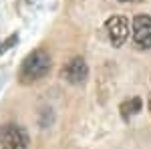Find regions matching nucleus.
<instances>
[{
  "label": "nucleus",
  "instance_id": "nucleus-5",
  "mask_svg": "<svg viewBox=\"0 0 151 149\" xmlns=\"http://www.w3.org/2000/svg\"><path fill=\"white\" fill-rule=\"evenodd\" d=\"M133 42L143 50L151 48V16L149 14H137L133 18Z\"/></svg>",
  "mask_w": 151,
  "mask_h": 149
},
{
  "label": "nucleus",
  "instance_id": "nucleus-2",
  "mask_svg": "<svg viewBox=\"0 0 151 149\" xmlns=\"http://www.w3.org/2000/svg\"><path fill=\"white\" fill-rule=\"evenodd\" d=\"M60 77H63L65 83H69V85L81 87V85H85L87 79H89V67H87V63H85L81 57H75V58H70V60H67V63L63 65Z\"/></svg>",
  "mask_w": 151,
  "mask_h": 149
},
{
  "label": "nucleus",
  "instance_id": "nucleus-10",
  "mask_svg": "<svg viewBox=\"0 0 151 149\" xmlns=\"http://www.w3.org/2000/svg\"><path fill=\"white\" fill-rule=\"evenodd\" d=\"M119 2H131V0H119Z\"/></svg>",
  "mask_w": 151,
  "mask_h": 149
},
{
  "label": "nucleus",
  "instance_id": "nucleus-8",
  "mask_svg": "<svg viewBox=\"0 0 151 149\" xmlns=\"http://www.w3.org/2000/svg\"><path fill=\"white\" fill-rule=\"evenodd\" d=\"M26 2H28V4H35V2H36V0H26Z\"/></svg>",
  "mask_w": 151,
  "mask_h": 149
},
{
  "label": "nucleus",
  "instance_id": "nucleus-4",
  "mask_svg": "<svg viewBox=\"0 0 151 149\" xmlns=\"http://www.w3.org/2000/svg\"><path fill=\"white\" fill-rule=\"evenodd\" d=\"M0 147L2 149H26L28 147L26 131L16 125L0 127Z\"/></svg>",
  "mask_w": 151,
  "mask_h": 149
},
{
  "label": "nucleus",
  "instance_id": "nucleus-3",
  "mask_svg": "<svg viewBox=\"0 0 151 149\" xmlns=\"http://www.w3.org/2000/svg\"><path fill=\"white\" fill-rule=\"evenodd\" d=\"M107 32H109V40L115 48H121V46L127 42L129 38V22L123 14H113L107 22Z\"/></svg>",
  "mask_w": 151,
  "mask_h": 149
},
{
  "label": "nucleus",
  "instance_id": "nucleus-6",
  "mask_svg": "<svg viewBox=\"0 0 151 149\" xmlns=\"http://www.w3.org/2000/svg\"><path fill=\"white\" fill-rule=\"evenodd\" d=\"M141 107H143V101H141L139 97H129V99H125V101L121 103L119 113H121V117H123L125 121H129L133 115H137L141 111Z\"/></svg>",
  "mask_w": 151,
  "mask_h": 149
},
{
  "label": "nucleus",
  "instance_id": "nucleus-7",
  "mask_svg": "<svg viewBox=\"0 0 151 149\" xmlns=\"http://www.w3.org/2000/svg\"><path fill=\"white\" fill-rule=\"evenodd\" d=\"M16 40H18V36H16V35H12L10 38H8V40H4V45L0 46V53H4L6 48H10V46H14V45H16Z\"/></svg>",
  "mask_w": 151,
  "mask_h": 149
},
{
  "label": "nucleus",
  "instance_id": "nucleus-1",
  "mask_svg": "<svg viewBox=\"0 0 151 149\" xmlns=\"http://www.w3.org/2000/svg\"><path fill=\"white\" fill-rule=\"evenodd\" d=\"M50 57H48L45 50H32L28 57L22 60L20 65V73H18V81L22 85H32L36 81L45 79L48 73H50Z\"/></svg>",
  "mask_w": 151,
  "mask_h": 149
},
{
  "label": "nucleus",
  "instance_id": "nucleus-9",
  "mask_svg": "<svg viewBox=\"0 0 151 149\" xmlns=\"http://www.w3.org/2000/svg\"><path fill=\"white\" fill-rule=\"evenodd\" d=\"M149 113H151V97H149Z\"/></svg>",
  "mask_w": 151,
  "mask_h": 149
}]
</instances>
